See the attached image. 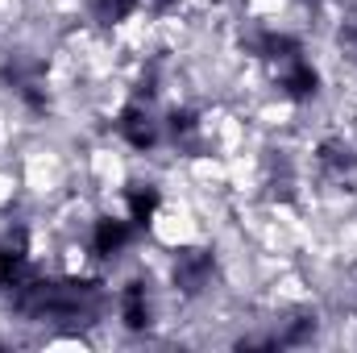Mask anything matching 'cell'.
<instances>
[{
    "instance_id": "3957f363",
    "label": "cell",
    "mask_w": 357,
    "mask_h": 353,
    "mask_svg": "<svg viewBox=\"0 0 357 353\" xmlns=\"http://www.w3.org/2000/svg\"><path fill=\"white\" fill-rule=\"evenodd\" d=\"M208 274H212V258H208V254H178L175 283L183 291H199V287L208 283Z\"/></svg>"
},
{
    "instance_id": "6da1fadb",
    "label": "cell",
    "mask_w": 357,
    "mask_h": 353,
    "mask_svg": "<svg viewBox=\"0 0 357 353\" xmlns=\"http://www.w3.org/2000/svg\"><path fill=\"white\" fill-rule=\"evenodd\" d=\"M129 237H133V220H129V216H104V220H96L91 250H96L100 258H112V254H121V250L129 246Z\"/></svg>"
},
{
    "instance_id": "277c9868",
    "label": "cell",
    "mask_w": 357,
    "mask_h": 353,
    "mask_svg": "<svg viewBox=\"0 0 357 353\" xmlns=\"http://www.w3.org/2000/svg\"><path fill=\"white\" fill-rule=\"evenodd\" d=\"M121 316H125V324H129V329L150 324V299H146V287H142V283L125 287V295H121Z\"/></svg>"
},
{
    "instance_id": "7a4b0ae2",
    "label": "cell",
    "mask_w": 357,
    "mask_h": 353,
    "mask_svg": "<svg viewBox=\"0 0 357 353\" xmlns=\"http://www.w3.org/2000/svg\"><path fill=\"white\" fill-rule=\"evenodd\" d=\"M121 133H125L129 146L146 150V146L158 142V121H154V112H150L146 104H129V108L121 112Z\"/></svg>"
}]
</instances>
